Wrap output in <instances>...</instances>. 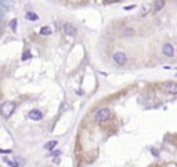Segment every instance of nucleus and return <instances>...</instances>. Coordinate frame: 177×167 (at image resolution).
<instances>
[{
  "mask_svg": "<svg viewBox=\"0 0 177 167\" xmlns=\"http://www.w3.org/2000/svg\"><path fill=\"white\" fill-rule=\"evenodd\" d=\"M109 118H111V109L109 108H100L94 113V119H96V122L98 123L107 122Z\"/></svg>",
  "mask_w": 177,
  "mask_h": 167,
  "instance_id": "nucleus-1",
  "label": "nucleus"
},
{
  "mask_svg": "<svg viewBox=\"0 0 177 167\" xmlns=\"http://www.w3.org/2000/svg\"><path fill=\"white\" fill-rule=\"evenodd\" d=\"M14 109H15V102H11V101H6V102H3V105H1L0 111H1V115H3V118L7 119V118H10L11 115H13Z\"/></svg>",
  "mask_w": 177,
  "mask_h": 167,
  "instance_id": "nucleus-2",
  "label": "nucleus"
},
{
  "mask_svg": "<svg viewBox=\"0 0 177 167\" xmlns=\"http://www.w3.org/2000/svg\"><path fill=\"white\" fill-rule=\"evenodd\" d=\"M113 61H115L118 65H125L126 62H127V57H126L125 53L118 51V53H115V54H113Z\"/></svg>",
  "mask_w": 177,
  "mask_h": 167,
  "instance_id": "nucleus-3",
  "label": "nucleus"
},
{
  "mask_svg": "<svg viewBox=\"0 0 177 167\" xmlns=\"http://www.w3.org/2000/svg\"><path fill=\"white\" fill-rule=\"evenodd\" d=\"M64 32H65V35H68V36H75V35L78 33V29H76V26L72 24H65L64 25Z\"/></svg>",
  "mask_w": 177,
  "mask_h": 167,
  "instance_id": "nucleus-4",
  "label": "nucleus"
},
{
  "mask_svg": "<svg viewBox=\"0 0 177 167\" xmlns=\"http://www.w3.org/2000/svg\"><path fill=\"white\" fill-rule=\"evenodd\" d=\"M28 118L32 119V120H42V119H43V113L40 112L39 109H32V111L28 113Z\"/></svg>",
  "mask_w": 177,
  "mask_h": 167,
  "instance_id": "nucleus-5",
  "label": "nucleus"
},
{
  "mask_svg": "<svg viewBox=\"0 0 177 167\" xmlns=\"http://www.w3.org/2000/svg\"><path fill=\"white\" fill-rule=\"evenodd\" d=\"M162 51H163V54L166 55V57H173V55H174V49H173V46L170 44V43L163 44Z\"/></svg>",
  "mask_w": 177,
  "mask_h": 167,
  "instance_id": "nucleus-6",
  "label": "nucleus"
},
{
  "mask_svg": "<svg viewBox=\"0 0 177 167\" xmlns=\"http://www.w3.org/2000/svg\"><path fill=\"white\" fill-rule=\"evenodd\" d=\"M163 89L170 94H177V83H167L163 86Z\"/></svg>",
  "mask_w": 177,
  "mask_h": 167,
  "instance_id": "nucleus-7",
  "label": "nucleus"
},
{
  "mask_svg": "<svg viewBox=\"0 0 177 167\" xmlns=\"http://www.w3.org/2000/svg\"><path fill=\"white\" fill-rule=\"evenodd\" d=\"M57 144H58V141H57V140H54V141H49V142L44 144V149L51 151V149H54V148L57 147Z\"/></svg>",
  "mask_w": 177,
  "mask_h": 167,
  "instance_id": "nucleus-8",
  "label": "nucleus"
},
{
  "mask_svg": "<svg viewBox=\"0 0 177 167\" xmlns=\"http://www.w3.org/2000/svg\"><path fill=\"white\" fill-rule=\"evenodd\" d=\"M10 1H0V8H1V14H4L6 11L10 8Z\"/></svg>",
  "mask_w": 177,
  "mask_h": 167,
  "instance_id": "nucleus-9",
  "label": "nucleus"
},
{
  "mask_svg": "<svg viewBox=\"0 0 177 167\" xmlns=\"http://www.w3.org/2000/svg\"><path fill=\"white\" fill-rule=\"evenodd\" d=\"M166 4V1H163V0H159V1H155V4H154V10L158 11V10H161L163 6Z\"/></svg>",
  "mask_w": 177,
  "mask_h": 167,
  "instance_id": "nucleus-10",
  "label": "nucleus"
},
{
  "mask_svg": "<svg viewBox=\"0 0 177 167\" xmlns=\"http://www.w3.org/2000/svg\"><path fill=\"white\" fill-rule=\"evenodd\" d=\"M25 18H26V20H29V21H38V18H39V17L35 14V13H26Z\"/></svg>",
  "mask_w": 177,
  "mask_h": 167,
  "instance_id": "nucleus-11",
  "label": "nucleus"
},
{
  "mask_svg": "<svg viewBox=\"0 0 177 167\" xmlns=\"http://www.w3.org/2000/svg\"><path fill=\"white\" fill-rule=\"evenodd\" d=\"M10 28H11V30H13V32H15V30H17V20H11L10 21Z\"/></svg>",
  "mask_w": 177,
  "mask_h": 167,
  "instance_id": "nucleus-12",
  "label": "nucleus"
},
{
  "mask_svg": "<svg viewBox=\"0 0 177 167\" xmlns=\"http://www.w3.org/2000/svg\"><path fill=\"white\" fill-rule=\"evenodd\" d=\"M40 35H51V29L47 28V26H46V28H42V29H40Z\"/></svg>",
  "mask_w": 177,
  "mask_h": 167,
  "instance_id": "nucleus-13",
  "label": "nucleus"
},
{
  "mask_svg": "<svg viewBox=\"0 0 177 167\" xmlns=\"http://www.w3.org/2000/svg\"><path fill=\"white\" fill-rule=\"evenodd\" d=\"M4 162H6V163H8V164H10L11 167H20V164H18V163L11 162V160H8V159H6V157H4Z\"/></svg>",
  "mask_w": 177,
  "mask_h": 167,
  "instance_id": "nucleus-14",
  "label": "nucleus"
},
{
  "mask_svg": "<svg viewBox=\"0 0 177 167\" xmlns=\"http://www.w3.org/2000/svg\"><path fill=\"white\" fill-rule=\"evenodd\" d=\"M32 55H30V53L29 51H25L24 54H22V59H29Z\"/></svg>",
  "mask_w": 177,
  "mask_h": 167,
  "instance_id": "nucleus-15",
  "label": "nucleus"
},
{
  "mask_svg": "<svg viewBox=\"0 0 177 167\" xmlns=\"http://www.w3.org/2000/svg\"><path fill=\"white\" fill-rule=\"evenodd\" d=\"M134 32H133V29H125L123 30V35H126V36H129V35H133Z\"/></svg>",
  "mask_w": 177,
  "mask_h": 167,
  "instance_id": "nucleus-16",
  "label": "nucleus"
},
{
  "mask_svg": "<svg viewBox=\"0 0 177 167\" xmlns=\"http://www.w3.org/2000/svg\"><path fill=\"white\" fill-rule=\"evenodd\" d=\"M136 7V4H133V6H127V7H125V10H132V8H134Z\"/></svg>",
  "mask_w": 177,
  "mask_h": 167,
  "instance_id": "nucleus-17",
  "label": "nucleus"
},
{
  "mask_svg": "<svg viewBox=\"0 0 177 167\" xmlns=\"http://www.w3.org/2000/svg\"><path fill=\"white\" fill-rule=\"evenodd\" d=\"M53 155H54V156H59V155H61V151H55V152H53Z\"/></svg>",
  "mask_w": 177,
  "mask_h": 167,
  "instance_id": "nucleus-18",
  "label": "nucleus"
}]
</instances>
